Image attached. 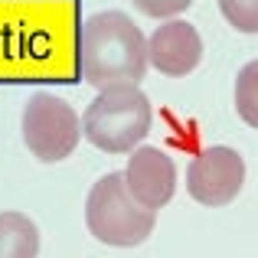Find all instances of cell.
<instances>
[{
	"mask_svg": "<svg viewBox=\"0 0 258 258\" xmlns=\"http://www.w3.org/2000/svg\"><path fill=\"white\" fill-rule=\"evenodd\" d=\"M82 76L95 88L138 85L147 72V39L141 26L121 10L92 13L79 39Z\"/></svg>",
	"mask_w": 258,
	"mask_h": 258,
	"instance_id": "1",
	"label": "cell"
},
{
	"mask_svg": "<svg viewBox=\"0 0 258 258\" xmlns=\"http://www.w3.org/2000/svg\"><path fill=\"white\" fill-rule=\"evenodd\" d=\"M151 101L138 85L101 88L82 114V134L105 154H127L151 131Z\"/></svg>",
	"mask_w": 258,
	"mask_h": 258,
	"instance_id": "2",
	"label": "cell"
},
{
	"mask_svg": "<svg viewBox=\"0 0 258 258\" xmlns=\"http://www.w3.org/2000/svg\"><path fill=\"white\" fill-rule=\"evenodd\" d=\"M157 213L141 206L124 183V173H105L85 203V226L98 242L114 248H134L154 232Z\"/></svg>",
	"mask_w": 258,
	"mask_h": 258,
	"instance_id": "3",
	"label": "cell"
},
{
	"mask_svg": "<svg viewBox=\"0 0 258 258\" xmlns=\"http://www.w3.org/2000/svg\"><path fill=\"white\" fill-rule=\"evenodd\" d=\"M82 138V121L76 108L52 92H36L23 108V141L43 164H59L76 151Z\"/></svg>",
	"mask_w": 258,
	"mask_h": 258,
	"instance_id": "4",
	"label": "cell"
},
{
	"mask_svg": "<svg viewBox=\"0 0 258 258\" xmlns=\"http://www.w3.org/2000/svg\"><path fill=\"white\" fill-rule=\"evenodd\" d=\"M245 183V160L232 147H203L186 167V189L203 206H229L242 193Z\"/></svg>",
	"mask_w": 258,
	"mask_h": 258,
	"instance_id": "5",
	"label": "cell"
},
{
	"mask_svg": "<svg viewBox=\"0 0 258 258\" xmlns=\"http://www.w3.org/2000/svg\"><path fill=\"white\" fill-rule=\"evenodd\" d=\"M124 183L141 206L157 213L160 206H167L173 200L176 164L170 154H164L160 147H138L124 167Z\"/></svg>",
	"mask_w": 258,
	"mask_h": 258,
	"instance_id": "6",
	"label": "cell"
},
{
	"mask_svg": "<svg viewBox=\"0 0 258 258\" xmlns=\"http://www.w3.org/2000/svg\"><path fill=\"white\" fill-rule=\"evenodd\" d=\"M200 59H203V39L196 26L186 20H167L147 39V62L170 79L189 76L200 66Z\"/></svg>",
	"mask_w": 258,
	"mask_h": 258,
	"instance_id": "7",
	"label": "cell"
},
{
	"mask_svg": "<svg viewBox=\"0 0 258 258\" xmlns=\"http://www.w3.org/2000/svg\"><path fill=\"white\" fill-rule=\"evenodd\" d=\"M39 229L23 213H0V258H36Z\"/></svg>",
	"mask_w": 258,
	"mask_h": 258,
	"instance_id": "8",
	"label": "cell"
},
{
	"mask_svg": "<svg viewBox=\"0 0 258 258\" xmlns=\"http://www.w3.org/2000/svg\"><path fill=\"white\" fill-rule=\"evenodd\" d=\"M235 111L248 127H258V59L235 76Z\"/></svg>",
	"mask_w": 258,
	"mask_h": 258,
	"instance_id": "9",
	"label": "cell"
},
{
	"mask_svg": "<svg viewBox=\"0 0 258 258\" xmlns=\"http://www.w3.org/2000/svg\"><path fill=\"white\" fill-rule=\"evenodd\" d=\"M219 7L239 33H258V0H219Z\"/></svg>",
	"mask_w": 258,
	"mask_h": 258,
	"instance_id": "10",
	"label": "cell"
},
{
	"mask_svg": "<svg viewBox=\"0 0 258 258\" xmlns=\"http://www.w3.org/2000/svg\"><path fill=\"white\" fill-rule=\"evenodd\" d=\"M138 7L151 17H167V13H180L189 7V0H138Z\"/></svg>",
	"mask_w": 258,
	"mask_h": 258,
	"instance_id": "11",
	"label": "cell"
}]
</instances>
